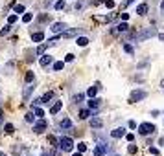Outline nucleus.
<instances>
[{"label":"nucleus","mask_w":164,"mask_h":156,"mask_svg":"<svg viewBox=\"0 0 164 156\" xmlns=\"http://www.w3.org/2000/svg\"><path fill=\"white\" fill-rule=\"evenodd\" d=\"M33 114H35L37 118H42V116H44V110L39 108V107H35V108H33Z\"/></svg>","instance_id":"26"},{"label":"nucleus","mask_w":164,"mask_h":156,"mask_svg":"<svg viewBox=\"0 0 164 156\" xmlns=\"http://www.w3.org/2000/svg\"><path fill=\"white\" fill-rule=\"evenodd\" d=\"M63 66H65V63H63V61H57V63H54V70H55V72L63 70Z\"/></svg>","instance_id":"25"},{"label":"nucleus","mask_w":164,"mask_h":156,"mask_svg":"<svg viewBox=\"0 0 164 156\" xmlns=\"http://www.w3.org/2000/svg\"><path fill=\"white\" fill-rule=\"evenodd\" d=\"M161 85H162V86H164V81H162V83H161Z\"/></svg>","instance_id":"48"},{"label":"nucleus","mask_w":164,"mask_h":156,"mask_svg":"<svg viewBox=\"0 0 164 156\" xmlns=\"http://www.w3.org/2000/svg\"><path fill=\"white\" fill-rule=\"evenodd\" d=\"M78 149H79V153H85V151H87V143H79Z\"/></svg>","instance_id":"35"},{"label":"nucleus","mask_w":164,"mask_h":156,"mask_svg":"<svg viewBox=\"0 0 164 156\" xmlns=\"http://www.w3.org/2000/svg\"><path fill=\"white\" fill-rule=\"evenodd\" d=\"M2 123H4V118H2V112H0V127H2Z\"/></svg>","instance_id":"45"},{"label":"nucleus","mask_w":164,"mask_h":156,"mask_svg":"<svg viewBox=\"0 0 164 156\" xmlns=\"http://www.w3.org/2000/svg\"><path fill=\"white\" fill-rule=\"evenodd\" d=\"M105 6H107L109 9H113V7H114V2H113V0H105Z\"/></svg>","instance_id":"36"},{"label":"nucleus","mask_w":164,"mask_h":156,"mask_svg":"<svg viewBox=\"0 0 164 156\" xmlns=\"http://www.w3.org/2000/svg\"><path fill=\"white\" fill-rule=\"evenodd\" d=\"M9 29H11V24L4 26V28H2V31H0V35H2V37H4V35H7V33H9Z\"/></svg>","instance_id":"30"},{"label":"nucleus","mask_w":164,"mask_h":156,"mask_svg":"<svg viewBox=\"0 0 164 156\" xmlns=\"http://www.w3.org/2000/svg\"><path fill=\"white\" fill-rule=\"evenodd\" d=\"M90 114H92V110H90V108H83V110L79 112V118H81V120H87Z\"/></svg>","instance_id":"20"},{"label":"nucleus","mask_w":164,"mask_h":156,"mask_svg":"<svg viewBox=\"0 0 164 156\" xmlns=\"http://www.w3.org/2000/svg\"><path fill=\"white\" fill-rule=\"evenodd\" d=\"M153 35H157V29H155V28H148L146 31L137 33L135 39H137V40H146V39H150V37H153Z\"/></svg>","instance_id":"3"},{"label":"nucleus","mask_w":164,"mask_h":156,"mask_svg":"<svg viewBox=\"0 0 164 156\" xmlns=\"http://www.w3.org/2000/svg\"><path fill=\"white\" fill-rule=\"evenodd\" d=\"M44 39V33H41V31H37V33H31V40L33 42H41Z\"/></svg>","instance_id":"17"},{"label":"nucleus","mask_w":164,"mask_h":156,"mask_svg":"<svg viewBox=\"0 0 164 156\" xmlns=\"http://www.w3.org/2000/svg\"><path fill=\"white\" fill-rule=\"evenodd\" d=\"M124 50H126L129 55H133V53H135V50H133V46H131V44H124Z\"/></svg>","instance_id":"31"},{"label":"nucleus","mask_w":164,"mask_h":156,"mask_svg":"<svg viewBox=\"0 0 164 156\" xmlns=\"http://www.w3.org/2000/svg\"><path fill=\"white\" fill-rule=\"evenodd\" d=\"M4 129H6V132H7V134H11V132H13V131H15V129H13V125H11V123H6V125H4Z\"/></svg>","instance_id":"33"},{"label":"nucleus","mask_w":164,"mask_h":156,"mask_svg":"<svg viewBox=\"0 0 164 156\" xmlns=\"http://www.w3.org/2000/svg\"><path fill=\"white\" fill-rule=\"evenodd\" d=\"M159 40H162L164 42V33H159Z\"/></svg>","instance_id":"44"},{"label":"nucleus","mask_w":164,"mask_h":156,"mask_svg":"<svg viewBox=\"0 0 164 156\" xmlns=\"http://www.w3.org/2000/svg\"><path fill=\"white\" fill-rule=\"evenodd\" d=\"M31 18H33V15H31V13H24V15H22V22H26V24H28V22H31Z\"/></svg>","instance_id":"24"},{"label":"nucleus","mask_w":164,"mask_h":156,"mask_svg":"<svg viewBox=\"0 0 164 156\" xmlns=\"http://www.w3.org/2000/svg\"><path fill=\"white\" fill-rule=\"evenodd\" d=\"M52 63H54V59H52L50 55H44V53H42V57H41V61H39V64H41L42 68H48V66H50Z\"/></svg>","instance_id":"8"},{"label":"nucleus","mask_w":164,"mask_h":156,"mask_svg":"<svg viewBox=\"0 0 164 156\" xmlns=\"http://www.w3.org/2000/svg\"><path fill=\"white\" fill-rule=\"evenodd\" d=\"M13 11H15V15H18V13H24V6H22V4H17V6L13 7Z\"/></svg>","instance_id":"23"},{"label":"nucleus","mask_w":164,"mask_h":156,"mask_svg":"<svg viewBox=\"0 0 164 156\" xmlns=\"http://www.w3.org/2000/svg\"><path fill=\"white\" fill-rule=\"evenodd\" d=\"M24 120H26V121H28V123H33V121H35V116H33V112H28V114H26V118H24Z\"/></svg>","instance_id":"28"},{"label":"nucleus","mask_w":164,"mask_h":156,"mask_svg":"<svg viewBox=\"0 0 164 156\" xmlns=\"http://www.w3.org/2000/svg\"><path fill=\"white\" fill-rule=\"evenodd\" d=\"M57 147H59L63 153H70V151L74 149V142H72V138H68V136H61V138L57 140Z\"/></svg>","instance_id":"1"},{"label":"nucleus","mask_w":164,"mask_h":156,"mask_svg":"<svg viewBox=\"0 0 164 156\" xmlns=\"http://www.w3.org/2000/svg\"><path fill=\"white\" fill-rule=\"evenodd\" d=\"M46 127H48V123H46L42 118H41L39 121H33V131H35V132H44Z\"/></svg>","instance_id":"4"},{"label":"nucleus","mask_w":164,"mask_h":156,"mask_svg":"<svg viewBox=\"0 0 164 156\" xmlns=\"http://www.w3.org/2000/svg\"><path fill=\"white\" fill-rule=\"evenodd\" d=\"M96 94H98V86H90V88L87 90V96H89V97H96Z\"/></svg>","instance_id":"21"},{"label":"nucleus","mask_w":164,"mask_h":156,"mask_svg":"<svg viewBox=\"0 0 164 156\" xmlns=\"http://www.w3.org/2000/svg\"><path fill=\"white\" fill-rule=\"evenodd\" d=\"M17 18H18L17 15H9V17H7V24H15V22H17Z\"/></svg>","instance_id":"32"},{"label":"nucleus","mask_w":164,"mask_h":156,"mask_svg":"<svg viewBox=\"0 0 164 156\" xmlns=\"http://www.w3.org/2000/svg\"><path fill=\"white\" fill-rule=\"evenodd\" d=\"M124 136H126V129H124V127H118V129L111 131V138H114V140H120V138H124Z\"/></svg>","instance_id":"7"},{"label":"nucleus","mask_w":164,"mask_h":156,"mask_svg":"<svg viewBox=\"0 0 164 156\" xmlns=\"http://www.w3.org/2000/svg\"><path fill=\"white\" fill-rule=\"evenodd\" d=\"M65 6H66V4H65V0H57V2H55V9H57V11H59V9H63Z\"/></svg>","instance_id":"29"},{"label":"nucleus","mask_w":164,"mask_h":156,"mask_svg":"<svg viewBox=\"0 0 164 156\" xmlns=\"http://www.w3.org/2000/svg\"><path fill=\"white\" fill-rule=\"evenodd\" d=\"M33 81V72H28L26 74V83H31Z\"/></svg>","instance_id":"34"},{"label":"nucleus","mask_w":164,"mask_h":156,"mask_svg":"<svg viewBox=\"0 0 164 156\" xmlns=\"http://www.w3.org/2000/svg\"><path fill=\"white\" fill-rule=\"evenodd\" d=\"M79 33V29L78 28H74V29H66V31H61V35H59V39H66V37H74V35H78Z\"/></svg>","instance_id":"10"},{"label":"nucleus","mask_w":164,"mask_h":156,"mask_svg":"<svg viewBox=\"0 0 164 156\" xmlns=\"http://www.w3.org/2000/svg\"><path fill=\"white\" fill-rule=\"evenodd\" d=\"M59 127H61V129H72V121H70L68 118H63L61 123H59Z\"/></svg>","instance_id":"16"},{"label":"nucleus","mask_w":164,"mask_h":156,"mask_svg":"<svg viewBox=\"0 0 164 156\" xmlns=\"http://www.w3.org/2000/svg\"><path fill=\"white\" fill-rule=\"evenodd\" d=\"M100 107V99H96V97H90V101H89V108L92 110V116H96V108Z\"/></svg>","instance_id":"12"},{"label":"nucleus","mask_w":164,"mask_h":156,"mask_svg":"<svg viewBox=\"0 0 164 156\" xmlns=\"http://www.w3.org/2000/svg\"><path fill=\"white\" fill-rule=\"evenodd\" d=\"M161 7H162V9H164V0H162V4H161Z\"/></svg>","instance_id":"47"},{"label":"nucleus","mask_w":164,"mask_h":156,"mask_svg":"<svg viewBox=\"0 0 164 156\" xmlns=\"http://www.w3.org/2000/svg\"><path fill=\"white\" fill-rule=\"evenodd\" d=\"M72 156H83V153H74Z\"/></svg>","instance_id":"46"},{"label":"nucleus","mask_w":164,"mask_h":156,"mask_svg":"<svg viewBox=\"0 0 164 156\" xmlns=\"http://www.w3.org/2000/svg\"><path fill=\"white\" fill-rule=\"evenodd\" d=\"M81 99H83V94H78V96H74V101H76V103H79Z\"/></svg>","instance_id":"38"},{"label":"nucleus","mask_w":164,"mask_h":156,"mask_svg":"<svg viewBox=\"0 0 164 156\" xmlns=\"http://www.w3.org/2000/svg\"><path fill=\"white\" fill-rule=\"evenodd\" d=\"M127 151H129V154H135V153H137V147H135V145H129Z\"/></svg>","instance_id":"39"},{"label":"nucleus","mask_w":164,"mask_h":156,"mask_svg":"<svg viewBox=\"0 0 164 156\" xmlns=\"http://www.w3.org/2000/svg\"><path fill=\"white\" fill-rule=\"evenodd\" d=\"M148 13V4H140L137 7V15H146Z\"/></svg>","instance_id":"18"},{"label":"nucleus","mask_w":164,"mask_h":156,"mask_svg":"<svg viewBox=\"0 0 164 156\" xmlns=\"http://www.w3.org/2000/svg\"><path fill=\"white\" fill-rule=\"evenodd\" d=\"M76 44L83 48V46H87V44H89V39H87V37H78V39H76Z\"/></svg>","instance_id":"19"},{"label":"nucleus","mask_w":164,"mask_h":156,"mask_svg":"<svg viewBox=\"0 0 164 156\" xmlns=\"http://www.w3.org/2000/svg\"><path fill=\"white\" fill-rule=\"evenodd\" d=\"M105 153H107V145H102V143H100V145L94 149V154L96 156H103Z\"/></svg>","instance_id":"14"},{"label":"nucleus","mask_w":164,"mask_h":156,"mask_svg":"<svg viewBox=\"0 0 164 156\" xmlns=\"http://www.w3.org/2000/svg\"><path fill=\"white\" fill-rule=\"evenodd\" d=\"M52 97H54V92H46V94H44V96H42L41 99H35L33 103H35V105H41V103H48V101H50Z\"/></svg>","instance_id":"11"},{"label":"nucleus","mask_w":164,"mask_h":156,"mask_svg":"<svg viewBox=\"0 0 164 156\" xmlns=\"http://www.w3.org/2000/svg\"><path fill=\"white\" fill-rule=\"evenodd\" d=\"M150 153H151V154H159V149H157V147H150Z\"/></svg>","instance_id":"40"},{"label":"nucleus","mask_w":164,"mask_h":156,"mask_svg":"<svg viewBox=\"0 0 164 156\" xmlns=\"http://www.w3.org/2000/svg\"><path fill=\"white\" fill-rule=\"evenodd\" d=\"M127 29H129V26H127V22L124 20V22H120L116 28H113V29H111V33H113V35H116V33H124V31H127Z\"/></svg>","instance_id":"6"},{"label":"nucleus","mask_w":164,"mask_h":156,"mask_svg":"<svg viewBox=\"0 0 164 156\" xmlns=\"http://www.w3.org/2000/svg\"><path fill=\"white\" fill-rule=\"evenodd\" d=\"M90 127H92V129H102V127H103V121H102L100 118L92 116V120H90Z\"/></svg>","instance_id":"13"},{"label":"nucleus","mask_w":164,"mask_h":156,"mask_svg":"<svg viewBox=\"0 0 164 156\" xmlns=\"http://www.w3.org/2000/svg\"><path fill=\"white\" fill-rule=\"evenodd\" d=\"M31 90H33V85H30V83H28V86H26V90H24V99H30Z\"/></svg>","instance_id":"22"},{"label":"nucleus","mask_w":164,"mask_h":156,"mask_svg":"<svg viewBox=\"0 0 164 156\" xmlns=\"http://www.w3.org/2000/svg\"><path fill=\"white\" fill-rule=\"evenodd\" d=\"M148 94L144 92V90H135L133 94H131V103H137V101H142L144 97H146Z\"/></svg>","instance_id":"5"},{"label":"nucleus","mask_w":164,"mask_h":156,"mask_svg":"<svg viewBox=\"0 0 164 156\" xmlns=\"http://www.w3.org/2000/svg\"><path fill=\"white\" fill-rule=\"evenodd\" d=\"M129 129H137V123L135 121H129Z\"/></svg>","instance_id":"43"},{"label":"nucleus","mask_w":164,"mask_h":156,"mask_svg":"<svg viewBox=\"0 0 164 156\" xmlns=\"http://www.w3.org/2000/svg\"><path fill=\"white\" fill-rule=\"evenodd\" d=\"M65 61H66V63H72V61H74V55H72V53H68V55L65 57Z\"/></svg>","instance_id":"37"},{"label":"nucleus","mask_w":164,"mask_h":156,"mask_svg":"<svg viewBox=\"0 0 164 156\" xmlns=\"http://www.w3.org/2000/svg\"><path fill=\"white\" fill-rule=\"evenodd\" d=\"M153 132H155V125H151V123H140L138 125V134L148 136V134H153Z\"/></svg>","instance_id":"2"},{"label":"nucleus","mask_w":164,"mask_h":156,"mask_svg":"<svg viewBox=\"0 0 164 156\" xmlns=\"http://www.w3.org/2000/svg\"><path fill=\"white\" fill-rule=\"evenodd\" d=\"M126 140H127V142H133V140H135V136H133V134H126Z\"/></svg>","instance_id":"41"},{"label":"nucleus","mask_w":164,"mask_h":156,"mask_svg":"<svg viewBox=\"0 0 164 156\" xmlns=\"http://www.w3.org/2000/svg\"><path fill=\"white\" fill-rule=\"evenodd\" d=\"M61 107H63V101H57V103H54V105H52V108H50V114H57V112L61 110Z\"/></svg>","instance_id":"15"},{"label":"nucleus","mask_w":164,"mask_h":156,"mask_svg":"<svg viewBox=\"0 0 164 156\" xmlns=\"http://www.w3.org/2000/svg\"><path fill=\"white\" fill-rule=\"evenodd\" d=\"M133 2H135V0H126V2L122 4V7H127V6H129V4H133Z\"/></svg>","instance_id":"42"},{"label":"nucleus","mask_w":164,"mask_h":156,"mask_svg":"<svg viewBox=\"0 0 164 156\" xmlns=\"http://www.w3.org/2000/svg\"><path fill=\"white\" fill-rule=\"evenodd\" d=\"M65 28H66V24H63V22H54L50 29H52L54 33H61V31H65Z\"/></svg>","instance_id":"9"},{"label":"nucleus","mask_w":164,"mask_h":156,"mask_svg":"<svg viewBox=\"0 0 164 156\" xmlns=\"http://www.w3.org/2000/svg\"><path fill=\"white\" fill-rule=\"evenodd\" d=\"M46 48H48V42H46V44H41V46H39V48H37V55H42V53H44V50H46Z\"/></svg>","instance_id":"27"}]
</instances>
